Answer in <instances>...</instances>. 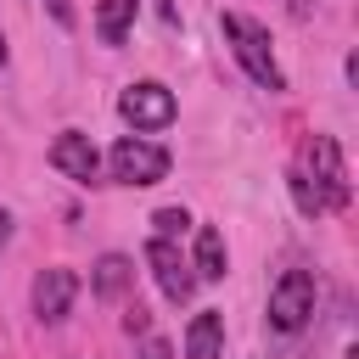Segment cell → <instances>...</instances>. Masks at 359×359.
Wrapping results in <instances>:
<instances>
[{"label":"cell","instance_id":"cell-1","mask_svg":"<svg viewBox=\"0 0 359 359\" xmlns=\"http://www.w3.org/2000/svg\"><path fill=\"white\" fill-rule=\"evenodd\" d=\"M224 39L236 45V62L247 67V79H252V84H264L269 95H275V90H286V73H280V67H275V56H269V34H264L252 17L224 11Z\"/></svg>","mask_w":359,"mask_h":359},{"label":"cell","instance_id":"cell-2","mask_svg":"<svg viewBox=\"0 0 359 359\" xmlns=\"http://www.w3.org/2000/svg\"><path fill=\"white\" fill-rule=\"evenodd\" d=\"M107 163H112V180L118 185H157L168 174V151L157 140H146V135H123Z\"/></svg>","mask_w":359,"mask_h":359},{"label":"cell","instance_id":"cell-3","mask_svg":"<svg viewBox=\"0 0 359 359\" xmlns=\"http://www.w3.org/2000/svg\"><path fill=\"white\" fill-rule=\"evenodd\" d=\"M314 314V275L309 269H286L269 286V325L275 331H303Z\"/></svg>","mask_w":359,"mask_h":359},{"label":"cell","instance_id":"cell-4","mask_svg":"<svg viewBox=\"0 0 359 359\" xmlns=\"http://www.w3.org/2000/svg\"><path fill=\"white\" fill-rule=\"evenodd\" d=\"M118 112H123L135 129H168V123H174V95H168V84L140 79V84H129V90L118 95Z\"/></svg>","mask_w":359,"mask_h":359},{"label":"cell","instance_id":"cell-5","mask_svg":"<svg viewBox=\"0 0 359 359\" xmlns=\"http://www.w3.org/2000/svg\"><path fill=\"white\" fill-rule=\"evenodd\" d=\"M146 264H151V275H157V286H163L168 303H185V297L196 292V275H191V264L180 258V247H174L168 236H151V241H146Z\"/></svg>","mask_w":359,"mask_h":359},{"label":"cell","instance_id":"cell-6","mask_svg":"<svg viewBox=\"0 0 359 359\" xmlns=\"http://www.w3.org/2000/svg\"><path fill=\"white\" fill-rule=\"evenodd\" d=\"M309 168H314V185L325 191V208H348V168H342V146L331 135L309 140Z\"/></svg>","mask_w":359,"mask_h":359},{"label":"cell","instance_id":"cell-7","mask_svg":"<svg viewBox=\"0 0 359 359\" xmlns=\"http://www.w3.org/2000/svg\"><path fill=\"white\" fill-rule=\"evenodd\" d=\"M73 297H79V275H73V269H62V264H50V269H39V275H34V314H39L45 325H56V320H67V309H73Z\"/></svg>","mask_w":359,"mask_h":359},{"label":"cell","instance_id":"cell-8","mask_svg":"<svg viewBox=\"0 0 359 359\" xmlns=\"http://www.w3.org/2000/svg\"><path fill=\"white\" fill-rule=\"evenodd\" d=\"M50 163H56L67 180H79V185H90V180L101 174V151H95V146H90V135H79V129L56 135V146H50Z\"/></svg>","mask_w":359,"mask_h":359},{"label":"cell","instance_id":"cell-9","mask_svg":"<svg viewBox=\"0 0 359 359\" xmlns=\"http://www.w3.org/2000/svg\"><path fill=\"white\" fill-rule=\"evenodd\" d=\"M129 280H135V264H129L123 252H107V258H95V269H90V292H95L101 303L123 297V292H129Z\"/></svg>","mask_w":359,"mask_h":359},{"label":"cell","instance_id":"cell-10","mask_svg":"<svg viewBox=\"0 0 359 359\" xmlns=\"http://www.w3.org/2000/svg\"><path fill=\"white\" fill-rule=\"evenodd\" d=\"M219 348H224V320L213 309H202L185 331V359H219Z\"/></svg>","mask_w":359,"mask_h":359},{"label":"cell","instance_id":"cell-11","mask_svg":"<svg viewBox=\"0 0 359 359\" xmlns=\"http://www.w3.org/2000/svg\"><path fill=\"white\" fill-rule=\"evenodd\" d=\"M224 264H230V258H224V236H219L213 224H202V230H196V264H191L196 280H224Z\"/></svg>","mask_w":359,"mask_h":359},{"label":"cell","instance_id":"cell-12","mask_svg":"<svg viewBox=\"0 0 359 359\" xmlns=\"http://www.w3.org/2000/svg\"><path fill=\"white\" fill-rule=\"evenodd\" d=\"M135 11H140V0H101V6H95V34H101L107 45H123Z\"/></svg>","mask_w":359,"mask_h":359},{"label":"cell","instance_id":"cell-13","mask_svg":"<svg viewBox=\"0 0 359 359\" xmlns=\"http://www.w3.org/2000/svg\"><path fill=\"white\" fill-rule=\"evenodd\" d=\"M286 185H292V202H297V213H309V219H314V213H325V191H320V185H314L303 168H292V174H286Z\"/></svg>","mask_w":359,"mask_h":359},{"label":"cell","instance_id":"cell-14","mask_svg":"<svg viewBox=\"0 0 359 359\" xmlns=\"http://www.w3.org/2000/svg\"><path fill=\"white\" fill-rule=\"evenodd\" d=\"M151 224H157V236H168V241H174L191 219H185V208H157V213H151Z\"/></svg>","mask_w":359,"mask_h":359},{"label":"cell","instance_id":"cell-15","mask_svg":"<svg viewBox=\"0 0 359 359\" xmlns=\"http://www.w3.org/2000/svg\"><path fill=\"white\" fill-rule=\"evenodd\" d=\"M146 325H151V314H146V309H140V303H135V309H129V314H123V331H129V337H135V331H146Z\"/></svg>","mask_w":359,"mask_h":359},{"label":"cell","instance_id":"cell-16","mask_svg":"<svg viewBox=\"0 0 359 359\" xmlns=\"http://www.w3.org/2000/svg\"><path fill=\"white\" fill-rule=\"evenodd\" d=\"M140 359H174V348H168L163 337H146V348H140Z\"/></svg>","mask_w":359,"mask_h":359},{"label":"cell","instance_id":"cell-17","mask_svg":"<svg viewBox=\"0 0 359 359\" xmlns=\"http://www.w3.org/2000/svg\"><path fill=\"white\" fill-rule=\"evenodd\" d=\"M6 241H11V213L0 208V252H6Z\"/></svg>","mask_w":359,"mask_h":359},{"label":"cell","instance_id":"cell-18","mask_svg":"<svg viewBox=\"0 0 359 359\" xmlns=\"http://www.w3.org/2000/svg\"><path fill=\"white\" fill-rule=\"evenodd\" d=\"M292 17H309V0H292Z\"/></svg>","mask_w":359,"mask_h":359},{"label":"cell","instance_id":"cell-19","mask_svg":"<svg viewBox=\"0 0 359 359\" xmlns=\"http://www.w3.org/2000/svg\"><path fill=\"white\" fill-rule=\"evenodd\" d=\"M6 56H11V50H6V34H0V67H6Z\"/></svg>","mask_w":359,"mask_h":359}]
</instances>
